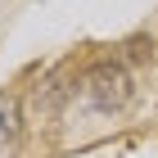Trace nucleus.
<instances>
[{
  "mask_svg": "<svg viewBox=\"0 0 158 158\" xmlns=\"http://www.w3.org/2000/svg\"><path fill=\"white\" fill-rule=\"evenodd\" d=\"M14 135H18V99L0 95V145H9Z\"/></svg>",
  "mask_w": 158,
  "mask_h": 158,
  "instance_id": "f257e3e1",
  "label": "nucleus"
}]
</instances>
